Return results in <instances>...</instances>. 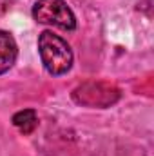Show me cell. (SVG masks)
<instances>
[{
  "instance_id": "2",
  "label": "cell",
  "mask_w": 154,
  "mask_h": 156,
  "mask_svg": "<svg viewBox=\"0 0 154 156\" xmlns=\"http://www.w3.org/2000/svg\"><path fill=\"white\" fill-rule=\"evenodd\" d=\"M33 18L38 24L64 31H73L76 27V16L65 0H37L33 5Z\"/></svg>"
},
{
  "instance_id": "1",
  "label": "cell",
  "mask_w": 154,
  "mask_h": 156,
  "mask_svg": "<svg viewBox=\"0 0 154 156\" xmlns=\"http://www.w3.org/2000/svg\"><path fill=\"white\" fill-rule=\"evenodd\" d=\"M38 53L45 71L53 76L65 75L73 66L71 45L53 31H42L38 37Z\"/></svg>"
},
{
  "instance_id": "3",
  "label": "cell",
  "mask_w": 154,
  "mask_h": 156,
  "mask_svg": "<svg viewBox=\"0 0 154 156\" xmlns=\"http://www.w3.org/2000/svg\"><path fill=\"white\" fill-rule=\"evenodd\" d=\"M16 55H18V47L13 35L0 29V75H4L13 67Z\"/></svg>"
},
{
  "instance_id": "5",
  "label": "cell",
  "mask_w": 154,
  "mask_h": 156,
  "mask_svg": "<svg viewBox=\"0 0 154 156\" xmlns=\"http://www.w3.org/2000/svg\"><path fill=\"white\" fill-rule=\"evenodd\" d=\"M11 7V0H0V16H4Z\"/></svg>"
},
{
  "instance_id": "4",
  "label": "cell",
  "mask_w": 154,
  "mask_h": 156,
  "mask_svg": "<svg viewBox=\"0 0 154 156\" xmlns=\"http://www.w3.org/2000/svg\"><path fill=\"white\" fill-rule=\"evenodd\" d=\"M13 125L22 133V134H31L37 125H38V116H37V111L33 109H24V111H18L15 113L11 118Z\"/></svg>"
}]
</instances>
